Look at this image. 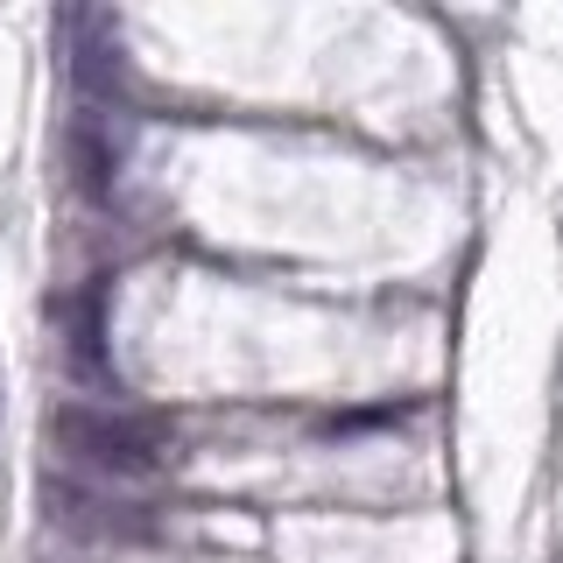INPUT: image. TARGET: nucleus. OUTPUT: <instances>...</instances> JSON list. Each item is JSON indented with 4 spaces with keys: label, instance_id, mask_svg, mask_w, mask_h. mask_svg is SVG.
I'll return each mask as SVG.
<instances>
[{
    "label": "nucleus",
    "instance_id": "3",
    "mask_svg": "<svg viewBox=\"0 0 563 563\" xmlns=\"http://www.w3.org/2000/svg\"><path fill=\"white\" fill-rule=\"evenodd\" d=\"M64 163H70V184H78V198H106L113 190V176H120V148H113V134L99 128L92 113H78L64 128Z\"/></svg>",
    "mask_w": 563,
    "mask_h": 563
},
{
    "label": "nucleus",
    "instance_id": "2",
    "mask_svg": "<svg viewBox=\"0 0 563 563\" xmlns=\"http://www.w3.org/2000/svg\"><path fill=\"white\" fill-rule=\"evenodd\" d=\"M43 507H49V521H57L64 536H85V542H134V536H148V521H141L134 507L106 500V493L78 486V479H43Z\"/></svg>",
    "mask_w": 563,
    "mask_h": 563
},
{
    "label": "nucleus",
    "instance_id": "4",
    "mask_svg": "<svg viewBox=\"0 0 563 563\" xmlns=\"http://www.w3.org/2000/svg\"><path fill=\"white\" fill-rule=\"evenodd\" d=\"M85 29H92V43H78L70 78H78L85 92H113L120 85V35H113V22H85Z\"/></svg>",
    "mask_w": 563,
    "mask_h": 563
},
{
    "label": "nucleus",
    "instance_id": "5",
    "mask_svg": "<svg viewBox=\"0 0 563 563\" xmlns=\"http://www.w3.org/2000/svg\"><path fill=\"white\" fill-rule=\"evenodd\" d=\"M70 366H78L85 380H99V296L70 303Z\"/></svg>",
    "mask_w": 563,
    "mask_h": 563
},
{
    "label": "nucleus",
    "instance_id": "1",
    "mask_svg": "<svg viewBox=\"0 0 563 563\" xmlns=\"http://www.w3.org/2000/svg\"><path fill=\"white\" fill-rule=\"evenodd\" d=\"M43 430H49V444L78 472H92V479H155V472L169 465L163 437L141 416L92 409V401H57V409L43 416Z\"/></svg>",
    "mask_w": 563,
    "mask_h": 563
}]
</instances>
